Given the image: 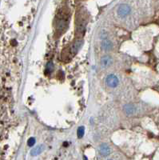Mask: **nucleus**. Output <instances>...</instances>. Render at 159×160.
Instances as JSON below:
<instances>
[{
    "label": "nucleus",
    "instance_id": "obj_4",
    "mask_svg": "<svg viewBox=\"0 0 159 160\" xmlns=\"http://www.w3.org/2000/svg\"><path fill=\"white\" fill-rule=\"evenodd\" d=\"M113 63V59L111 56L106 55L102 57V59L101 60V63H102V66L103 67H108L110 66Z\"/></svg>",
    "mask_w": 159,
    "mask_h": 160
},
{
    "label": "nucleus",
    "instance_id": "obj_2",
    "mask_svg": "<svg viewBox=\"0 0 159 160\" xmlns=\"http://www.w3.org/2000/svg\"><path fill=\"white\" fill-rule=\"evenodd\" d=\"M106 82V84H107L108 86L111 87H116L118 85V83H119L117 76H115L114 75H108Z\"/></svg>",
    "mask_w": 159,
    "mask_h": 160
},
{
    "label": "nucleus",
    "instance_id": "obj_6",
    "mask_svg": "<svg viewBox=\"0 0 159 160\" xmlns=\"http://www.w3.org/2000/svg\"><path fill=\"white\" fill-rule=\"evenodd\" d=\"M112 46H113V44H112V42L109 39L105 38L104 40H102V48L103 49L104 51H109V50H111L112 48Z\"/></svg>",
    "mask_w": 159,
    "mask_h": 160
},
{
    "label": "nucleus",
    "instance_id": "obj_7",
    "mask_svg": "<svg viewBox=\"0 0 159 160\" xmlns=\"http://www.w3.org/2000/svg\"><path fill=\"white\" fill-rule=\"evenodd\" d=\"M44 150V146L42 145H38L35 148H33L32 150H31V155L33 156H35V155H38L42 152V150Z\"/></svg>",
    "mask_w": 159,
    "mask_h": 160
},
{
    "label": "nucleus",
    "instance_id": "obj_1",
    "mask_svg": "<svg viewBox=\"0 0 159 160\" xmlns=\"http://www.w3.org/2000/svg\"><path fill=\"white\" fill-rule=\"evenodd\" d=\"M130 12V7L126 4H121L119 6L118 9V13L121 17L124 18L126 15H128Z\"/></svg>",
    "mask_w": 159,
    "mask_h": 160
},
{
    "label": "nucleus",
    "instance_id": "obj_9",
    "mask_svg": "<svg viewBox=\"0 0 159 160\" xmlns=\"http://www.w3.org/2000/svg\"><path fill=\"white\" fill-rule=\"evenodd\" d=\"M84 133H85V129L83 126H80L79 128L78 129V131H77V135H78V137L81 139L83 138V136L84 135Z\"/></svg>",
    "mask_w": 159,
    "mask_h": 160
},
{
    "label": "nucleus",
    "instance_id": "obj_5",
    "mask_svg": "<svg viewBox=\"0 0 159 160\" xmlns=\"http://www.w3.org/2000/svg\"><path fill=\"white\" fill-rule=\"evenodd\" d=\"M99 151L103 156H107L111 154V148L106 144H102L99 147Z\"/></svg>",
    "mask_w": 159,
    "mask_h": 160
},
{
    "label": "nucleus",
    "instance_id": "obj_8",
    "mask_svg": "<svg viewBox=\"0 0 159 160\" xmlns=\"http://www.w3.org/2000/svg\"><path fill=\"white\" fill-rule=\"evenodd\" d=\"M125 109V111L126 113L127 114V115H132L134 111V106L131 104H127L124 107Z\"/></svg>",
    "mask_w": 159,
    "mask_h": 160
},
{
    "label": "nucleus",
    "instance_id": "obj_10",
    "mask_svg": "<svg viewBox=\"0 0 159 160\" xmlns=\"http://www.w3.org/2000/svg\"><path fill=\"white\" fill-rule=\"evenodd\" d=\"M53 70H54V64H53L52 62H50V63L47 64V66H46V70L47 72H49V74H50V73H51L52 71H53Z\"/></svg>",
    "mask_w": 159,
    "mask_h": 160
},
{
    "label": "nucleus",
    "instance_id": "obj_3",
    "mask_svg": "<svg viewBox=\"0 0 159 160\" xmlns=\"http://www.w3.org/2000/svg\"><path fill=\"white\" fill-rule=\"evenodd\" d=\"M82 45V40L78 39L75 42H74V44L71 46V48H70V53H72L73 55H75L78 51H79L80 47Z\"/></svg>",
    "mask_w": 159,
    "mask_h": 160
},
{
    "label": "nucleus",
    "instance_id": "obj_11",
    "mask_svg": "<svg viewBox=\"0 0 159 160\" xmlns=\"http://www.w3.org/2000/svg\"><path fill=\"white\" fill-rule=\"evenodd\" d=\"M35 143V138H31V139L28 140V146H32Z\"/></svg>",
    "mask_w": 159,
    "mask_h": 160
}]
</instances>
